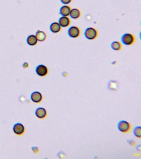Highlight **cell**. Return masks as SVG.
<instances>
[{
    "label": "cell",
    "instance_id": "obj_1",
    "mask_svg": "<svg viewBox=\"0 0 141 159\" xmlns=\"http://www.w3.org/2000/svg\"><path fill=\"white\" fill-rule=\"evenodd\" d=\"M84 35L87 40H94L98 37L99 32L94 27H89L85 29Z\"/></svg>",
    "mask_w": 141,
    "mask_h": 159
},
{
    "label": "cell",
    "instance_id": "obj_2",
    "mask_svg": "<svg viewBox=\"0 0 141 159\" xmlns=\"http://www.w3.org/2000/svg\"><path fill=\"white\" fill-rule=\"evenodd\" d=\"M135 37L131 33H125L121 37L122 42L127 46H131L135 43Z\"/></svg>",
    "mask_w": 141,
    "mask_h": 159
},
{
    "label": "cell",
    "instance_id": "obj_3",
    "mask_svg": "<svg viewBox=\"0 0 141 159\" xmlns=\"http://www.w3.org/2000/svg\"><path fill=\"white\" fill-rule=\"evenodd\" d=\"M118 128L121 132L127 133L130 131L132 127L130 124L127 121L121 120L118 123Z\"/></svg>",
    "mask_w": 141,
    "mask_h": 159
},
{
    "label": "cell",
    "instance_id": "obj_4",
    "mask_svg": "<svg viewBox=\"0 0 141 159\" xmlns=\"http://www.w3.org/2000/svg\"><path fill=\"white\" fill-rule=\"evenodd\" d=\"M68 34L70 37L72 38H77L80 35L81 30L79 27L77 26H71L68 29Z\"/></svg>",
    "mask_w": 141,
    "mask_h": 159
},
{
    "label": "cell",
    "instance_id": "obj_5",
    "mask_svg": "<svg viewBox=\"0 0 141 159\" xmlns=\"http://www.w3.org/2000/svg\"><path fill=\"white\" fill-rule=\"evenodd\" d=\"M36 72L37 74L40 76H45L48 74V68H47V66L44 65H39L37 67Z\"/></svg>",
    "mask_w": 141,
    "mask_h": 159
},
{
    "label": "cell",
    "instance_id": "obj_6",
    "mask_svg": "<svg viewBox=\"0 0 141 159\" xmlns=\"http://www.w3.org/2000/svg\"><path fill=\"white\" fill-rule=\"evenodd\" d=\"M13 130L16 134L21 135L25 132V127L20 123H16L14 125Z\"/></svg>",
    "mask_w": 141,
    "mask_h": 159
},
{
    "label": "cell",
    "instance_id": "obj_7",
    "mask_svg": "<svg viewBox=\"0 0 141 159\" xmlns=\"http://www.w3.org/2000/svg\"><path fill=\"white\" fill-rule=\"evenodd\" d=\"M71 20L67 16H62L60 18L58 21L59 24L62 27H67L71 24Z\"/></svg>",
    "mask_w": 141,
    "mask_h": 159
},
{
    "label": "cell",
    "instance_id": "obj_8",
    "mask_svg": "<svg viewBox=\"0 0 141 159\" xmlns=\"http://www.w3.org/2000/svg\"><path fill=\"white\" fill-rule=\"evenodd\" d=\"M31 99L34 103H39L42 100V94L39 92H34L31 93Z\"/></svg>",
    "mask_w": 141,
    "mask_h": 159
},
{
    "label": "cell",
    "instance_id": "obj_9",
    "mask_svg": "<svg viewBox=\"0 0 141 159\" xmlns=\"http://www.w3.org/2000/svg\"><path fill=\"white\" fill-rule=\"evenodd\" d=\"M71 8L70 6L65 5L61 7L60 9V14L62 16H69Z\"/></svg>",
    "mask_w": 141,
    "mask_h": 159
},
{
    "label": "cell",
    "instance_id": "obj_10",
    "mask_svg": "<svg viewBox=\"0 0 141 159\" xmlns=\"http://www.w3.org/2000/svg\"><path fill=\"white\" fill-rule=\"evenodd\" d=\"M35 114L39 119H44L47 116V111L43 107H39L36 110Z\"/></svg>",
    "mask_w": 141,
    "mask_h": 159
},
{
    "label": "cell",
    "instance_id": "obj_11",
    "mask_svg": "<svg viewBox=\"0 0 141 159\" xmlns=\"http://www.w3.org/2000/svg\"><path fill=\"white\" fill-rule=\"evenodd\" d=\"M81 15V12L79 9L77 8L71 9L70 13V16L73 19L77 20L79 18Z\"/></svg>",
    "mask_w": 141,
    "mask_h": 159
},
{
    "label": "cell",
    "instance_id": "obj_12",
    "mask_svg": "<svg viewBox=\"0 0 141 159\" xmlns=\"http://www.w3.org/2000/svg\"><path fill=\"white\" fill-rule=\"evenodd\" d=\"M50 29L51 32L53 33H58L61 30L62 27L57 22H54L50 25Z\"/></svg>",
    "mask_w": 141,
    "mask_h": 159
},
{
    "label": "cell",
    "instance_id": "obj_13",
    "mask_svg": "<svg viewBox=\"0 0 141 159\" xmlns=\"http://www.w3.org/2000/svg\"><path fill=\"white\" fill-rule=\"evenodd\" d=\"M108 89L111 90H118L119 88V83L116 81H110L108 83Z\"/></svg>",
    "mask_w": 141,
    "mask_h": 159
},
{
    "label": "cell",
    "instance_id": "obj_14",
    "mask_svg": "<svg viewBox=\"0 0 141 159\" xmlns=\"http://www.w3.org/2000/svg\"><path fill=\"white\" fill-rule=\"evenodd\" d=\"M37 40L40 42H43L47 39V34L44 32L38 30L37 32L35 35Z\"/></svg>",
    "mask_w": 141,
    "mask_h": 159
},
{
    "label": "cell",
    "instance_id": "obj_15",
    "mask_svg": "<svg viewBox=\"0 0 141 159\" xmlns=\"http://www.w3.org/2000/svg\"><path fill=\"white\" fill-rule=\"evenodd\" d=\"M111 48L114 51H121L123 48V45L121 42L117 41H114L111 43Z\"/></svg>",
    "mask_w": 141,
    "mask_h": 159
},
{
    "label": "cell",
    "instance_id": "obj_16",
    "mask_svg": "<svg viewBox=\"0 0 141 159\" xmlns=\"http://www.w3.org/2000/svg\"><path fill=\"white\" fill-rule=\"evenodd\" d=\"M27 43L30 46H34L37 43L38 40L35 35L29 36L27 39Z\"/></svg>",
    "mask_w": 141,
    "mask_h": 159
},
{
    "label": "cell",
    "instance_id": "obj_17",
    "mask_svg": "<svg viewBox=\"0 0 141 159\" xmlns=\"http://www.w3.org/2000/svg\"><path fill=\"white\" fill-rule=\"evenodd\" d=\"M133 134L137 137L141 138V128L140 126H136L134 128Z\"/></svg>",
    "mask_w": 141,
    "mask_h": 159
},
{
    "label": "cell",
    "instance_id": "obj_18",
    "mask_svg": "<svg viewBox=\"0 0 141 159\" xmlns=\"http://www.w3.org/2000/svg\"><path fill=\"white\" fill-rule=\"evenodd\" d=\"M58 156L60 158L64 159L66 158V155L63 151H61L58 154Z\"/></svg>",
    "mask_w": 141,
    "mask_h": 159
},
{
    "label": "cell",
    "instance_id": "obj_19",
    "mask_svg": "<svg viewBox=\"0 0 141 159\" xmlns=\"http://www.w3.org/2000/svg\"><path fill=\"white\" fill-rule=\"evenodd\" d=\"M62 4L64 5H68L72 2V0H60Z\"/></svg>",
    "mask_w": 141,
    "mask_h": 159
},
{
    "label": "cell",
    "instance_id": "obj_20",
    "mask_svg": "<svg viewBox=\"0 0 141 159\" xmlns=\"http://www.w3.org/2000/svg\"><path fill=\"white\" fill-rule=\"evenodd\" d=\"M31 149H32V150H33L35 154L38 153L39 152V149L37 147H32V148H31Z\"/></svg>",
    "mask_w": 141,
    "mask_h": 159
},
{
    "label": "cell",
    "instance_id": "obj_21",
    "mask_svg": "<svg viewBox=\"0 0 141 159\" xmlns=\"http://www.w3.org/2000/svg\"><path fill=\"white\" fill-rule=\"evenodd\" d=\"M129 144H130V145H132V146H135V143L134 141H132V140H130V141H129Z\"/></svg>",
    "mask_w": 141,
    "mask_h": 159
},
{
    "label": "cell",
    "instance_id": "obj_22",
    "mask_svg": "<svg viewBox=\"0 0 141 159\" xmlns=\"http://www.w3.org/2000/svg\"><path fill=\"white\" fill-rule=\"evenodd\" d=\"M28 67V64H27V63H25V64H23V67L25 68H27Z\"/></svg>",
    "mask_w": 141,
    "mask_h": 159
},
{
    "label": "cell",
    "instance_id": "obj_23",
    "mask_svg": "<svg viewBox=\"0 0 141 159\" xmlns=\"http://www.w3.org/2000/svg\"><path fill=\"white\" fill-rule=\"evenodd\" d=\"M137 150H139V151H141V146L140 145H139V146H137Z\"/></svg>",
    "mask_w": 141,
    "mask_h": 159
}]
</instances>
